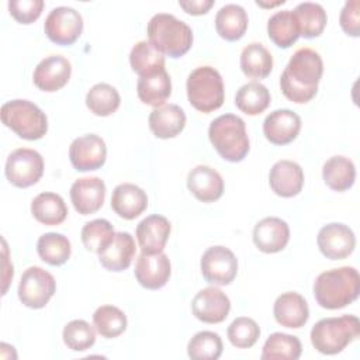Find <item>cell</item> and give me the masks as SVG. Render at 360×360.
I'll return each mask as SVG.
<instances>
[{"label":"cell","instance_id":"cell-1","mask_svg":"<svg viewBox=\"0 0 360 360\" xmlns=\"http://www.w3.org/2000/svg\"><path fill=\"white\" fill-rule=\"evenodd\" d=\"M322 73L321 55L311 48H300L292 53L280 76L281 91L290 101L308 103L318 93Z\"/></svg>","mask_w":360,"mask_h":360},{"label":"cell","instance_id":"cell-2","mask_svg":"<svg viewBox=\"0 0 360 360\" xmlns=\"http://www.w3.org/2000/svg\"><path fill=\"white\" fill-rule=\"evenodd\" d=\"M359 292L360 276L352 266L322 271L314 283V297L326 309H340L352 304Z\"/></svg>","mask_w":360,"mask_h":360},{"label":"cell","instance_id":"cell-3","mask_svg":"<svg viewBox=\"0 0 360 360\" xmlns=\"http://www.w3.org/2000/svg\"><path fill=\"white\" fill-rule=\"evenodd\" d=\"M149 42L170 58H180L193 45L191 28L173 14L158 13L148 22Z\"/></svg>","mask_w":360,"mask_h":360},{"label":"cell","instance_id":"cell-4","mask_svg":"<svg viewBox=\"0 0 360 360\" xmlns=\"http://www.w3.org/2000/svg\"><path fill=\"white\" fill-rule=\"evenodd\" d=\"M208 138L219 156L228 162L243 160L250 149L246 124L235 114H222L212 120Z\"/></svg>","mask_w":360,"mask_h":360},{"label":"cell","instance_id":"cell-5","mask_svg":"<svg viewBox=\"0 0 360 360\" xmlns=\"http://www.w3.org/2000/svg\"><path fill=\"white\" fill-rule=\"evenodd\" d=\"M360 335V321L356 315L323 318L311 329V343L322 354H338Z\"/></svg>","mask_w":360,"mask_h":360},{"label":"cell","instance_id":"cell-6","mask_svg":"<svg viewBox=\"0 0 360 360\" xmlns=\"http://www.w3.org/2000/svg\"><path fill=\"white\" fill-rule=\"evenodd\" d=\"M187 98L201 112L218 110L225 100L224 82L219 72L212 66H198L187 77Z\"/></svg>","mask_w":360,"mask_h":360},{"label":"cell","instance_id":"cell-7","mask_svg":"<svg viewBox=\"0 0 360 360\" xmlns=\"http://www.w3.org/2000/svg\"><path fill=\"white\" fill-rule=\"evenodd\" d=\"M3 124L20 138L28 141L41 139L48 131L45 112L28 100H11L1 105Z\"/></svg>","mask_w":360,"mask_h":360},{"label":"cell","instance_id":"cell-8","mask_svg":"<svg viewBox=\"0 0 360 360\" xmlns=\"http://www.w3.org/2000/svg\"><path fill=\"white\" fill-rule=\"evenodd\" d=\"M56 290V281L53 276L38 266L28 267L18 284L20 301L32 309L44 308L52 298Z\"/></svg>","mask_w":360,"mask_h":360},{"label":"cell","instance_id":"cell-9","mask_svg":"<svg viewBox=\"0 0 360 360\" xmlns=\"http://www.w3.org/2000/svg\"><path fill=\"white\" fill-rule=\"evenodd\" d=\"M4 173L7 180L15 187L25 188L34 186L44 174V159L34 149L18 148L8 155Z\"/></svg>","mask_w":360,"mask_h":360},{"label":"cell","instance_id":"cell-10","mask_svg":"<svg viewBox=\"0 0 360 360\" xmlns=\"http://www.w3.org/2000/svg\"><path fill=\"white\" fill-rule=\"evenodd\" d=\"M200 269L207 283L228 285L238 274V259L225 246H211L202 253Z\"/></svg>","mask_w":360,"mask_h":360},{"label":"cell","instance_id":"cell-11","mask_svg":"<svg viewBox=\"0 0 360 360\" xmlns=\"http://www.w3.org/2000/svg\"><path fill=\"white\" fill-rule=\"evenodd\" d=\"M44 31L58 45H72L83 31V18L79 11L68 6H59L49 11Z\"/></svg>","mask_w":360,"mask_h":360},{"label":"cell","instance_id":"cell-12","mask_svg":"<svg viewBox=\"0 0 360 360\" xmlns=\"http://www.w3.org/2000/svg\"><path fill=\"white\" fill-rule=\"evenodd\" d=\"M105 142L96 134H87L73 139L69 146V159L79 172L97 170L105 163Z\"/></svg>","mask_w":360,"mask_h":360},{"label":"cell","instance_id":"cell-13","mask_svg":"<svg viewBox=\"0 0 360 360\" xmlns=\"http://www.w3.org/2000/svg\"><path fill=\"white\" fill-rule=\"evenodd\" d=\"M316 243L325 257L330 260H342L354 250L356 238L347 225L332 222L319 229Z\"/></svg>","mask_w":360,"mask_h":360},{"label":"cell","instance_id":"cell-14","mask_svg":"<svg viewBox=\"0 0 360 360\" xmlns=\"http://www.w3.org/2000/svg\"><path fill=\"white\" fill-rule=\"evenodd\" d=\"M193 315L205 323H219L226 319L231 301L228 295L217 287L200 290L191 301Z\"/></svg>","mask_w":360,"mask_h":360},{"label":"cell","instance_id":"cell-15","mask_svg":"<svg viewBox=\"0 0 360 360\" xmlns=\"http://www.w3.org/2000/svg\"><path fill=\"white\" fill-rule=\"evenodd\" d=\"M136 281L148 290H158L166 285L172 267L169 257L163 253H141L135 263Z\"/></svg>","mask_w":360,"mask_h":360},{"label":"cell","instance_id":"cell-16","mask_svg":"<svg viewBox=\"0 0 360 360\" xmlns=\"http://www.w3.org/2000/svg\"><path fill=\"white\" fill-rule=\"evenodd\" d=\"M72 65L60 55H51L42 59L34 69V84L42 91H56L62 89L70 79Z\"/></svg>","mask_w":360,"mask_h":360},{"label":"cell","instance_id":"cell-17","mask_svg":"<svg viewBox=\"0 0 360 360\" xmlns=\"http://www.w3.org/2000/svg\"><path fill=\"white\" fill-rule=\"evenodd\" d=\"M290 240L288 224L278 217H266L253 228V243L263 253H277Z\"/></svg>","mask_w":360,"mask_h":360},{"label":"cell","instance_id":"cell-18","mask_svg":"<svg viewBox=\"0 0 360 360\" xmlns=\"http://www.w3.org/2000/svg\"><path fill=\"white\" fill-rule=\"evenodd\" d=\"M301 129V118L297 112L281 108L270 112L263 122V134L273 145H287L292 142Z\"/></svg>","mask_w":360,"mask_h":360},{"label":"cell","instance_id":"cell-19","mask_svg":"<svg viewBox=\"0 0 360 360\" xmlns=\"http://www.w3.org/2000/svg\"><path fill=\"white\" fill-rule=\"evenodd\" d=\"M105 198V184L100 177L77 179L70 187V200L82 215L98 211Z\"/></svg>","mask_w":360,"mask_h":360},{"label":"cell","instance_id":"cell-20","mask_svg":"<svg viewBox=\"0 0 360 360\" xmlns=\"http://www.w3.org/2000/svg\"><path fill=\"white\" fill-rule=\"evenodd\" d=\"M269 184L277 195L284 198L294 197L302 190L304 172L292 160H278L270 169Z\"/></svg>","mask_w":360,"mask_h":360},{"label":"cell","instance_id":"cell-21","mask_svg":"<svg viewBox=\"0 0 360 360\" xmlns=\"http://www.w3.org/2000/svg\"><path fill=\"white\" fill-rule=\"evenodd\" d=\"M187 188L198 201L212 202L222 195L224 180L215 169L198 165L187 176Z\"/></svg>","mask_w":360,"mask_h":360},{"label":"cell","instance_id":"cell-22","mask_svg":"<svg viewBox=\"0 0 360 360\" xmlns=\"http://www.w3.org/2000/svg\"><path fill=\"white\" fill-rule=\"evenodd\" d=\"M273 314L274 319L281 326L298 329L307 323L309 308L307 300L301 294L288 291L277 297L273 305Z\"/></svg>","mask_w":360,"mask_h":360},{"label":"cell","instance_id":"cell-23","mask_svg":"<svg viewBox=\"0 0 360 360\" xmlns=\"http://www.w3.org/2000/svg\"><path fill=\"white\" fill-rule=\"evenodd\" d=\"M170 222L163 215H149L136 226V239L142 253L163 252L170 235Z\"/></svg>","mask_w":360,"mask_h":360},{"label":"cell","instance_id":"cell-24","mask_svg":"<svg viewBox=\"0 0 360 360\" xmlns=\"http://www.w3.org/2000/svg\"><path fill=\"white\" fill-rule=\"evenodd\" d=\"M135 250V240L129 232H115L112 240L98 253V260L110 271H122L129 267Z\"/></svg>","mask_w":360,"mask_h":360},{"label":"cell","instance_id":"cell-25","mask_svg":"<svg viewBox=\"0 0 360 360\" xmlns=\"http://www.w3.org/2000/svg\"><path fill=\"white\" fill-rule=\"evenodd\" d=\"M148 207L146 193L136 184H118L111 195L112 211L124 219H135Z\"/></svg>","mask_w":360,"mask_h":360},{"label":"cell","instance_id":"cell-26","mask_svg":"<svg viewBox=\"0 0 360 360\" xmlns=\"http://www.w3.org/2000/svg\"><path fill=\"white\" fill-rule=\"evenodd\" d=\"M149 128L156 138L177 136L186 127V114L177 104H163L152 110L148 118Z\"/></svg>","mask_w":360,"mask_h":360},{"label":"cell","instance_id":"cell-27","mask_svg":"<svg viewBox=\"0 0 360 360\" xmlns=\"http://www.w3.org/2000/svg\"><path fill=\"white\" fill-rule=\"evenodd\" d=\"M248 22L245 8L235 3L222 6L215 15V30L226 41L240 39L248 30Z\"/></svg>","mask_w":360,"mask_h":360},{"label":"cell","instance_id":"cell-28","mask_svg":"<svg viewBox=\"0 0 360 360\" xmlns=\"http://www.w3.org/2000/svg\"><path fill=\"white\" fill-rule=\"evenodd\" d=\"M129 63L139 77H146L165 70V55L149 41H139L131 49Z\"/></svg>","mask_w":360,"mask_h":360},{"label":"cell","instance_id":"cell-29","mask_svg":"<svg viewBox=\"0 0 360 360\" xmlns=\"http://www.w3.org/2000/svg\"><path fill=\"white\" fill-rule=\"evenodd\" d=\"M322 177L326 186L335 191L349 190L356 179L354 163L342 155L332 156L323 163Z\"/></svg>","mask_w":360,"mask_h":360},{"label":"cell","instance_id":"cell-30","mask_svg":"<svg viewBox=\"0 0 360 360\" xmlns=\"http://www.w3.org/2000/svg\"><path fill=\"white\" fill-rule=\"evenodd\" d=\"M31 214L44 225H59L68 217V207L56 193H41L31 202Z\"/></svg>","mask_w":360,"mask_h":360},{"label":"cell","instance_id":"cell-31","mask_svg":"<svg viewBox=\"0 0 360 360\" xmlns=\"http://www.w3.org/2000/svg\"><path fill=\"white\" fill-rule=\"evenodd\" d=\"M136 93L142 103L160 107L172 94V82L166 70H162L156 75L139 77L136 83Z\"/></svg>","mask_w":360,"mask_h":360},{"label":"cell","instance_id":"cell-32","mask_svg":"<svg viewBox=\"0 0 360 360\" xmlns=\"http://www.w3.org/2000/svg\"><path fill=\"white\" fill-rule=\"evenodd\" d=\"M240 69L252 79H264L273 69V56L260 42H252L242 49Z\"/></svg>","mask_w":360,"mask_h":360},{"label":"cell","instance_id":"cell-33","mask_svg":"<svg viewBox=\"0 0 360 360\" xmlns=\"http://www.w3.org/2000/svg\"><path fill=\"white\" fill-rule=\"evenodd\" d=\"M292 14L297 20L300 35L304 38H315L322 34L326 25V11L325 8L312 1H304L295 6Z\"/></svg>","mask_w":360,"mask_h":360},{"label":"cell","instance_id":"cell-34","mask_svg":"<svg viewBox=\"0 0 360 360\" xmlns=\"http://www.w3.org/2000/svg\"><path fill=\"white\" fill-rule=\"evenodd\" d=\"M267 35L277 46L290 48L300 37L298 24L292 11H276L267 21Z\"/></svg>","mask_w":360,"mask_h":360},{"label":"cell","instance_id":"cell-35","mask_svg":"<svg viewBox=\"0 0 360 360\" xmlns=\"http://www.w3.org/2000/svg\"><path fill=\"white\" fill-rule=\"evenodd\" d=\"M302 352L301 342L297 336L274 332L271 333L262 350V360H297Z\"/></svg>","mask_w":360,"mask_h":360},{"label":"cell","instance_id":"cell-36","mask_svg":"<svg viewBox=\"0 0 360 360\" xmlns=\"http://www.w3.org/2000/svg\"><path fill=\"white\" fill-rule=\"evenodd\" d=\"M270 100V93L264 84L249 82L240 86L236 91L235 105L248 115H257L269 107Z\"/></svg>","mask_w":360,"mask_h":360},{"label":"cell","instance_id":"cell-37","mask_svg":"<svg viewBox=\"0 0 360 360\" xmlns=\"http://www.w3.org/2000/svg\"><path fill=\"white\" fill-rule=\"evenodd\" d=\"M37 252L45 263L51 266H62L69 260L72 248L65 235L48 232L39 236L37 242Z\"/></svg>","mask_w":360,"mask_h":360},{"label":"cell","instance_id":"cell-38","mask_svg":"<svg viewBox=\"0 0 360 360\" xmlns=\"http://www.w3.org/2000/svg\"><path fill=\"white\" fill-rule=\"evenodd\" d=\"M121 103V97L115 87L108 83L94 84L86 94L87 108L98 117H108L114 114Z\"/></svg>","mask_w":360,"mask_h":360},{"label":"cell","instance_id":"cell-39","mask_svg":"<svg viewBox=\"0 0 360 360\" xmlns=\"http://www.w3.org/2000/svg\"><path fill=\"white\" fill-rule=\"evenodd\" d=\"M93 323L103 338L112 339L127 329V315L118 307L101 305L93 314Z\"/></svg>","mask_w":360,"mask_h":360},{"label":"cell","instance_id":"cell-40","mask_svg":"<svg viewBox=\"0 0 360 360\" xmlns=\"http://www.w3.org/2000/svg\"><path fill=\"white\" fill-rule=\"evenodd\" d=\"M222 349V340L218 333L202 330L190 339L187 354L193 360H217L221 357Z\"/></svg>","mask_w":360,"mask_h":360},{"label":"cell","instance_id":"cell-41","mask_svg":"<svg viewBox=\"0 0 360 360\" xmlns=\"http://www.w3.org/2000/svg\"><path fill=\"white\" fill-rule=\"evenodd\" d=\"M114 235L112 225L103 218L86 222L80 233L84 248L97 255L112 240Z\"/></svg>","mask_w":360,"mask_h":360},{"label":"cell","instance_id":"cell-42","mask_svg":"<svg viewBox=\"0 0 360 360\" xmlns=\"http://www.w3.org/2000/svg\"><path fill=\"white\" fill-rule=\"evenodd\" d=\"M65 345L73 352H84L96 342V330L84 319H75L66 323L62 332Z\"/></svg>","mask_w":360,"mask_h":360},{"label":"cell","instance_id":"cell-43","mask_svg":"<svg viewBox=\"0 0 360 360\" xmlns=\"http://www.w3.org/2000/svg\"><path fill=\"white\" fill-rule=\"evenodd\" d=\"M226 335L232 346L238 349H249L257 342L260 336V328L255 319L239 316L233 319L228 326Z\"/></svg>","mask_w":360,"mask_h":360},{"label":"cell","instance_id":"cell-44","mask_svg":"<svg viewBox=\"0 0 360 360\" xmlns=\"http://www.w3.org/2000/svg\"><path fill=\"white\" fill-rule=\"evenodd\" d=\"M44 8L42 0H10L8 11L20 24H31L39 18Z\"/></svg>","mask_w":360,"mask_h":360},{"label":"cell","instance_id":"cell-45","mask_svg":"<svg viewBox=\"0 0 360 360\" xmlns=\"http://www.w3.org/2000/svg\"><path fill=\"white\" fill-rule=\"evenodd\" d=\"M340 27L350 37L360 35V11L359 0H349L345 3L340 11Z\"/></svg>","mask_w":360,"mask_h":360},{"label":"cell","instance_id":"cell-46","mask_svg":"<svg viewBox=\"0 0 360 360\" xmlns=\"http://www.w3.org/2000/svg\"><path fill=\"white\" fill-rule=\"evenodd\" d=\"M179 6L191 15H201L214 6V0H180Z\"/></svg>","mask_w":360,"mask_h":360}]
</instances>
